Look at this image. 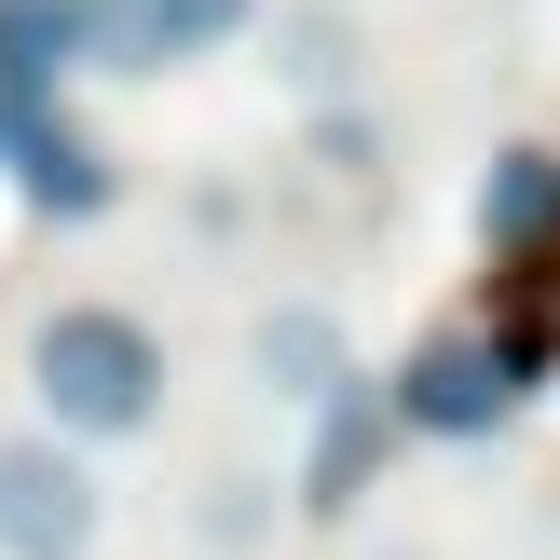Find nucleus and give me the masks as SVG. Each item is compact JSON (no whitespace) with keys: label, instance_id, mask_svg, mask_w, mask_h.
I'll list each match as a JSON object with an SVG mask.
<instances>
[{"label":"nucleus","instance_id":"7","mask_svg":"<svg viewBox=\"0 0 560 560\" xmlns=\"http://www.w3.org/2000/svg\"><path fill=\"white\" fill-rule=\"evenodd\" d=\"M82 69V14L69 0H0V96H55Z\"/></svg>","mask_w":560,"mask_h":560},{"label":"nucleus","instance_id":"2","mask_svg":"<svg viewBox=\"0 0 560 560\" xmlns=\"http://www.w3.org/2000/svg\"><path fill=\"white\" fill-rule=\"evenodd\" d=\"M534 370H547L534 328H452V342H424V355L397 370V397H383V410L424 424V438H492V424L520 410V383H534Z\"/></svg>","mask_w":560,"mask_h":560},{"label":"nucleus","instance_id":"1","mask_svg":"<svg viewBox=\"0 0 560 560\" xmlns=\"http://www.w3.org/2000/svg\"><path fill=\"white\" fill-rule=\"evenodd\" d=\"M27 383H42V410L69 438H137L164 410V342L137 315H109V301H69V315L27 328Z\"/></svg>","mask_w":560,"mask_h":560},{"label":"nucleus","instance_id":"5","mask_svg":"<svg viewBox=\"0 0 560 560\" xmlns=\"http://www.w3.org/2000/svg\"><path fill=\"white\" fill-rule=\"evenodd\" d=\"M315 410H328V438H315V465H301V506L342 520L355 479H370V452H383V383H342V397H315Z\"/></svg>","mask_w":560,"mask_h":560},{"label":"nucleus","instance_id":"3","mask_svg":"<svg viewBox=\"0 0 560 560\" xmlns=\"http://www.w3.org/2000/svg\"><path fill=\"white\" fill-rule=\"evenodd\" d=\"M96 547V479L55 438H0V560H82Z\"/></svg>","mask_w":560,"mask_h":560},{"label":"nucleus","instance_id":"6","mask_svg":"<svg viewBox=\"0 0 560 560\" xmlns=\"http://www.w3.org/2000/svg\"><path fill=\"white\" fill-rule=\"evenodd\" d=\"M246 355H260V383H273V397H342V383H355V370H342V328H328L315 301H273Z\"/></svg>","mask_w":560,"mask_h":560},{"label":"nucleus","instance_id":"4","mask_svg":"<svg viewBox=\"0 0 560 560\" xmlns=\"http://www.w3.org/2000/svg\"><path fill=\"white\" fill-rule=\"evenodd\" d=\"M0 164H14V191H27V206H55V219H96V206H109L96 137L55 124V96H0Z\"/></svg>","mask_w":560,"mask_h":560},{"label":"nucleus","instance_id":"8","mask_svg":"<svg viewBox=\"0 0 560 560\" xmlns=\"http://www.w3.org/2000/svg\"><path fill=\"white\" fill-rule=\"evenodd\" d=\"M479 233L492 246H547L560 233V151H506V164H492V178H479Z\"/></svg>","mask_w":560,"mask_h":560}]
</instances>
